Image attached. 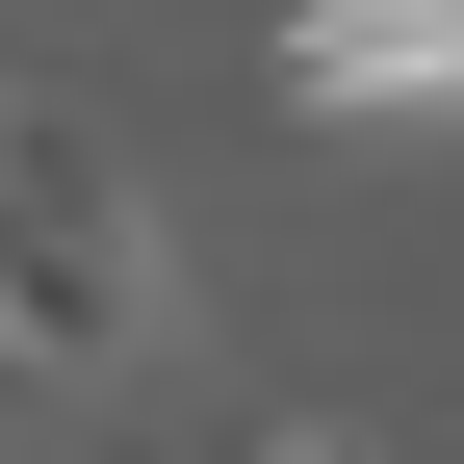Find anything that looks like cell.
Returning <instances> with one entry per match:
<instances>
[{"instance_id": "cell-1", "label": "cell", "mask_w": 464, "mask_h": 464, "mask_svg": "<svg viewBox=\"0 0 464 464\" xmlns=\"http://www.w3.org/2000/svg\"><path fill=\"white\" fill-rule=\"evenodd\" d=\"M155 335H181V232L52 78H0V387H130Z\"/></svg>"}, {"instance_id": "cell-2", "label": "cell", "mask_w": 464, "mask_h": 464, "mask_svg": "<svg viewBox=\"0 0 464 464\" xmlns=\"http://www.w3.org/2000/svg\"><path fill=\"white\" fill-rule=\"evenodd\" d=\"M284 130H439V78H464V0H284Z\"/></svg>"}]
</instances>
